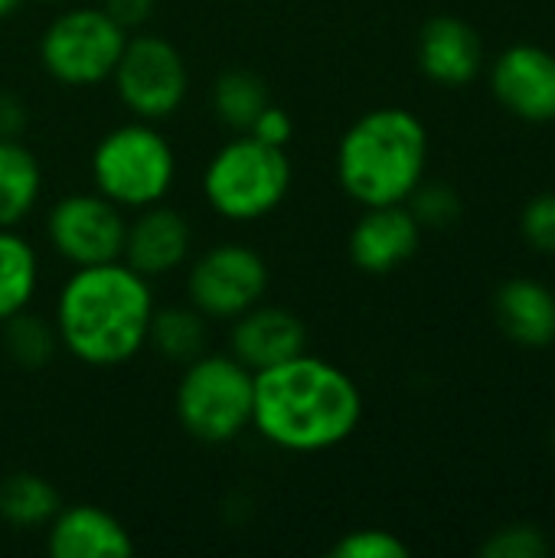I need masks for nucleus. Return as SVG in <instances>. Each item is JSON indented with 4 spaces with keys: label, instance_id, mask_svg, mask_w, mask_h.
<instances>
[{
    "label": "nucleus",
    "instance_id": "nucleus-4",
    "mask_svg": "<svg viewBox=\"0 0 555 558\" xmlns=\"http://www.w3.org/2000/svg\"><path fill=\"white\" fill-rule=\"evenodd\" d=\"M291 190V160L252 134H236L203 170V196L229 222H255L275 213Z\"/></svg>",
    "mask_w": 555,
    "mask_h": 558
},
{
    "label": "nucleus",
    "instance_id": "nucleus-5",
    "mask_svg": "<svg viewBox=\"0 0 555 558\" xmlns=\"http://www.w3.org/2000/svg\"><path fill=\"white\" fill-rule=\"evenodd\" d=\"M177 177V157L170 141L154 121H128L111 128L92 150L95 193L108 196L121 209H144L164 203Z\"/></svg>",
    "mask_w": 555,
    "mask_h": 558
},
{
    "label": "nucleus",
    "instance_id": "nucleus-23",
    "mask_svg": "<svg viewBox=\"0 0 555 558\" xmlns=\"http://www.w3.org/2000/svg\"><path fill=\"white\" fill-rule=\"evenodd\" d=\"M59 347L56 324H49L39 314L20 311L10 320H3V350L20 369H43Z\"/></svg>",
    "mask_w": 555,
    "mask_h": 558
},
{
    "label": "nucleus",
    "instance_id": "nucleus-22",
    "mask_svg": "<svg viewBox=\"0 0 555 558\" xmlns=\"http://www.w3.org/2000/svg\"><path fill=\"white\" fill-rule=\"evenodd\" d=\"M265 105H272L268 85L262 75H255L249 69H226L213 85L216 118L226 128H232L236 134H245L252 128V121L265 111Z\"/></svg>",
    "mask_w": 555,
    "mask_h": 558
},
{
    "label": "nucleus",
    "instance_id": "nucleus-29",
    "mask_svg": "<svg viewBox=\"0 0 555 558\" xmlns=\"http://www.w3.org/2000/svg\"><path fill=\"white\" fill-rule=\"evenodd\" d=\"M101 10L124 29H137L150 20L154 0H101Z\"/></svg>",
    "mask_w": 555,
    "mask_h": 558
},
{
    "label": "nucleus",
    "instance_id": "nucleus-24",
    "mask_svg": "<svg viewBox=\"0 0 555 558\" xmlns=\"http://www.w3.org/2000/svg\"><path fill=\"white\" fill-rule=\"evenodd\" d=\"M406 206L412 209V216L419 219L422 229L425 226L445 229V226L458 222V216H461V196L448 183H419L412 190V196L406 199Z\"/></svg>",
    "mask_w": 555,
    "mask_h": 558
},
{
    "label": "nucleus",
    "instance_id": "nucleus-25",
    "mask_svg": "<svg viewBox=\"0 0 555 558\" xmlns=\"http://www.w3.org/2000/svg\"><path fill=\"white\" fill-rule=\"evenodd\" d=\"M481 556L487 558H546L550 556V543L543 536L540 526L533 523H514L497 530L484 546Z\"/></svg>",
    "mask_w": 555,
    "mask_h": 558
},
{
    "label": "nucleus",
    "instance_id": "nucleus-15",
    "mask_svg": "<svg viewBox=\"0 0 555 558\" xmlns=\"http://www.w3.org/2000/svg\"><path fill=\"white\" fill-rule=\"evenodd\" d=\"M46 549L52 558H128L134 553L131 533L101 507H59L46 523Z\"/></svg>",
    "mask_w": 555,
    "mask_h": 558
},
{
    "label": "nucleus",
    "instance_id": "nucleus-30",
    "mask_svg": "<svg viewBox=\"0 0 555 558\" xmlns=\"http://www.w3.org/2000/svg\"><path fill=\"white\" fill-rule=\"evenodd\" d=\"M26 124H29V114H26L23 101L13 92H0V137L20 141Z\"/></svg>",
    "mask_w": 555,
    "mask_h": 558
},
{
    "label": "nucleus",
    "instance_id": "nucleus-27",
    "mask_svg": "<svg viewBox=\"0 0 555 558\" xmlns=\"http://www.w3.org/2000/svg\"><path fill=\"white\" fill-rule=\"evenodd\" d=\"M520 229L536 252L555 255V193H540L536 199L527 203Z\"/></svg>",
    "mask_w": 555,
    "mask_h": 558
},
{
    "label": "nucleus",
    "instance_id": "nucleus-11",
    "mask_svg": "<svg viewBox=\"0 0 555 558\" xmlns=\"http://www.w3.org/2000/svg\"><path fill=\"white\" fill-rule=\"evenodd\" d=\"M491 88L514 118L550 124L555 121V52L536 43L504 49L491 69Z\"/></svg>",
    "mask_w": 555,
    "mask_h": 558
},
{
    "label": "nucleus",
    "instance_id": "nucleus-21",
    "mask_svg": "<svg viewBox=\"0 0 555 558\" xmlns=\"http://www.w3.org/2000/svg\"><path fill=\"white\" fill-rule=\"evenodd\" d=\"M59 494L56 487L29 471L10 474L0 481V520L20 530L46 526L59 513Z\"/></svg>",
    "mask_w": 555,
    "mask_h": 558
},
{
    "label": "nucleus",
    "instance_id": "nucleus-19",
    "mask_svg": "<svg viewBox=\"0 0 555 558\" xmlns=\"http://www.w3.org/2000/svg\"><path fill=\"white\" fill-rule=\"evenodd\" d=\"M147 343L157 350V356L186 366L206 353V343H209L206 317L193 304L190 307H160V311L154 307L150 324H147Z\"/></svg>",
    "mask_w": 555,
    "mask_h": 558
},
{
    "label": "nucleus",
    "instance_id": "nucleus-33",
    "mask_svg": "<svg viewBox=\"0 0 555 558\" xmlns=\"http://www.w3.org/2000/svg\"><path fill=\"white\" fill-rule=\"evenodd\" d=\"M553 448H555V428H553Z\"/></svg>",
    "mask_w": 555,
    "mask_h": 558
},
{
    "label": "nucleus",
    "instance_id": "nucleus-26",
    "mask_svg": "<svg viewBox=\"0 0 555 558\" xmlns=\"http://www.w3.org/2000/svg\"><path fill=\"white\" fill-rule=\"evenodd\" d=\"M334 558H409V546L386 530H357L347 533L334 549Z\"/></svg>",
    "mask_w": 555,
    "mask_h": 558
},
{
    "label": "nucleus",
    "instance_id": "nucleus-28",
    "mask_svg": "<svg viewBox=\"0 0 555 558\" xmlns=\"http://www.w3.org/2000/svg\"><path fill=\"white\" fill-rule=\"evenodd\" d=\"M245 134H252V137H258V141H265L272 147H288L291 134H294V124H291V114L272 101V105H265V111L252 121V128Z\"/></svg>",
    "mask_w": 555,
    "mask_h": 558
},
{
    "label": "nucleus",
    "instance_id": "nucleus-2",
    "mask_svg": "<svg viewBox=\"0 0 555 558\" xmlns=\"http://www.w3.org/2000/svg\"><path fill=\"white\" fill-rule=\"evenodd\" d=\"M154 291L121 258L75 268L56 301L59 347L85 366H121L147 347Z\"/></svg>",
    "mask_w": 555,
    "mask_h": 558
},
{
    "label": "nucleus",
    "instance_id": "nucleus-6",
    "mask_svg": "<svg viewBox=\"0 0 555 558\" xmlns=\"http://www.w3.org/2000/svg\"><path fill=\"white\" fill-rule=\"evenodd\" d=\"M255 373L232 353H203L186 363L173 409L186 435L206 445H226L252 428Z\"/></svg>",
    "mask_w": 555,
    "mask_h": 558
},
{
    "label": "nucleus",
    "instance_id": "nucleus-12",
    "mask_svg": "<svg viewBox=\"0 0 555 558\" xmlns=\"http://www.w3.org/2000/svg\"><path fill=\"white\" fill-rule=\"evenodd\" d=\"M134 213L137 216L124 229L121 262L134 268L137 275H144L147 281L177 271L186 262L190 245H193V229L183 219V213L164 203H154Z\"/></svg>",
    "mask_w": 555,
    "mask_h": 558
},
{
    "label": "nucleus",
    "instance_id": "nucleus-14",
    "mask_svg": "<svg viewBox=\"0 0 555 558\" xmlns=\"http://www.w3.org/2000/svg\"><path fill=\"white\" fill-rule=\"evenodd\" d=\"M307 347V330L298 314L272 304H255L245 314L232 317L229 353L252 373L272 369Z\"/></svg>",
    "mask_w": 555,
    "mask_h": 558
},
{
    "label": "nucleus",
    "instance_id": "nucleus-9",
    "mask_svg": "<svg viewBox=\"0 0 555 558\" xmlns=\"http://www.w3.org/2000/svg\"><path fill=\"white\" fill-rule=\"evenodd\" d=\"M268 291L265 258L239 242H222L206 248L186 275L190 304L206 320H232L249 307L262 304Z\"/></svg>",
    "mask_w": 555,
    "mask_h": 558
},
{
    "label": "nucleus",
    "instance_id": "nucleus-18",
    "mask_svg": "<svg viewBox=\"0 0 555 558\" xmlns=\"http://www.w3.org/2000/svg\"><path fill=\"white\" fill-rule=\"evenodd\" d=\"M43 170L36 154L10 137H0V229H16L36 206Z\"/></svg>",
    "mask_w": 555,
    "mask_h": 558
},
{
    "label": "nucleus",
    "instance_id": "nucleus-8",
    "mask_svg": "<svg viewBox=\"0 0 555 558\" xmlns=\"http://www.w3.org/2000/svg\"><path fill=\"white\" fill-rule=\"evenodd\" d=\"M121 105L141 121H167L186 98L190 72L180 49L154 33L128 36L111 72Z\"/></svg>",
    "mask_w": 555,
    "mask_h": 558
},
{
    "label": "nucleus",
    "instance_id": "nucleus-31",
    "mask_svg": "<svg viewBox=\"0 0 555 558\" xmlns=\"http://www.w3.org/2000/svg\"><path fill=\"white\" fill-rule=\"evenodd\" d=\"M20 3H23V0H0V20H7V16H13Z\"/></svg>",
    "mask_w": 555,
    "mask_h": 558
},
{
    "label": "nucleus",
    "instance_id": "nucleus-16",
    "mask_svg": "<svg viewBox=\"0 0 555 558\" xmlns=\"http://www.w3.org/2000/svg\"><path fill=\"white\" fill-rule=\"evenodd\" d=\"M484 43L478 29L458 16H432L419 33V69L435 85H468L481 75Z\"/></svg>",
    "mask_w": 555,
    "mask_h": 558
},
{
    "label": "nucleus",
    "instance_id": "nucleus-10",
    "mask_svg": "<svg viewBox=\"0 0 555 558\" xmlns=\"http://www.w3.org/2000/svg\"><path fill=\"white\" fill-rule=\"evenodd\" d=\"M128 219L101 193H69L46 216L49 245L75 268L118 262Z\"/></svg>",
    "mask_w": 555,
    "mask_h": 558
},
{
    "label": "nucleus",
    "instance_id": "nucleus-20",
    "mask_svg": "<svg viewBox=\"0 0 555 558\" xmlns=\"http://www.w3.org/2000/svg\"><path fill=\"white\" fill-rule=\"evenodd\" d=\"M36 288H39L36 248L16 229H0V324L26 311Z\"/></svg>",
    "mask_w": 555,
    "mask_h": 558
},
{
    "label": "nucleus",
    "instance_id": "nucleus-32",
    "mask_svg": "<svg viewBox=\"0 0 555 558\" xmlns=\"http://www.w3.org/2000/svg\"><path fill=\"white\" fill-rule=\"evenodd\" d=\"M39 3H56V0H39Z\"/></svg>",
    "mask_w": 555,
    "mask_h": 558
},
{
    "label": "nucleus",
    "instance_id": "nucleus-1",
    "mask_svg": "<svg viewBox=\"0 0 555 558\" xmlns=\"http://www.w3.org/2000/svg\"><path fill=\"white\" fill-rule=\"evenodd\" d=\"M363 418L357 383L334 363L298 353L255 373L252 428L275 448L314 454L343 445Z\"/></svg>",
    "mask_w": 555,
    "mask_h": 558
},
{
    "label": "nucleus",
    "instance_id": "nucleus-3",
    "mask_svg": "<svg viewBox=\"0 0 555 558\" xmlns=\"http://www.w3.org/2000/svg\"><path fill=\"white\" fill-rule=\"evenodd\" d=\"M429 163V131L409 108H373L360 114L337 147L343 193L366 206L406 203Z\"/></svg>",
    "mask_w": 555,
    "mask_h": 558
},
{
    "label": "nucleus",
    "instance_id": "nucleus-17",
    "mask_svg": "<svg viewBox=\"0 0 555 558\" xmlns=\"http://www.w3.org/2000/svg\"><path fill=\"white\" fill-rule=\"evenodd\" d=\"M494 314L500 330L530 350L555 343V291L533 278L507 281L494 298Z\"/></svg>",
    "mask_w": 555,
    "mask_h": 558
},
{
    "label": "nucleus",
    "instance_id": "nucleus-7",
    "mask_svg": "<svg viewBox=\"0 0 555 558\" xmlns=\"http://www.w3.org/2000/svg\"><path fill=\"white\" fill-rule=\"evenodd\" d=\"M124 43L128 29L118 26L101 7H75L59 13L43 29L39 62L56 82L88 88L111 78Z\"/></svg>",
    "mask_w": 555,
    "mask_h": 558
},
{
    "label": "nucleus",
    "instance_id": "nucleus-13",
    "mask_svg": "<svg viewBox=\"0 0 555 558\" xmlns=\"http://www.w3.org/2000/svg\"><path fill=\"white\" fill-rule=\"evenodd\" d=\"M422 242V226L406 203L366 206L350 232V262L366 275H389L406 265Z\"/></svg>",
    "mask_w": 555,
    "mask_h": 558
}]
</instances>
